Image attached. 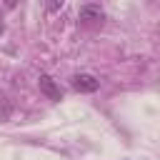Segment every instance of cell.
Here are the masks:
<instances>
[{
    "instance_id": "2",
    "label": "cell",
    "mask_w": 160,
    "mask_h": 160,
    "mask_svg": "<svg viewBox=\"0 0 160 160\" xmlns=\"http://www.w3.org/2000/svg\"><path fill=\"white\" fill-rule=\"evenodd\" d=\"M40 90H42L50 100H60V95H62L60 88L55 85V80H52L50 75H40Z\"/></svg>"
},
{
    "instance_id": "4",
    "label": "cell",
    "mask_w": 160,
    "mask_h": 160,
    "mask_svg": "<svg viewBox=\"0 0 160 160\" xmlns=\"http://www.w3.org/2000/svg\"><path fill=\"white\" fill-rule=\"evenodd\" d=\"M0 32H2V22H0Z\"/></svg>"
},
{
    "instance_id": "3",
    "label": "cell",
    "mask_w": 160,
    "mask_h": 160,
    "mask_svg": "<svg viewBox=\"0 0 160 160\" xmlns=\"http://www.w3.org/2000/svg\"><path fill=\"white\" fill-rule=\"evenodd\" d=\"M80 20L82 22H98V20H102L100 5H82L80 8Z\"/></svg>"
},
{
    "instance_id": "1",
    "label": "cell",
    "mask_w": 160,
    "mask_h": 160,
    "mask_svg": "<svg viewBox=\"0 0 160 160\" xmlns=\"http://www.w3.org/2000/svg\"><path fill=\"white\" fill-rule=\"evenodd\" d=\"M70 85H72L78 92H95V90L100 88V80H98L95 75H90V72H78V75H72Z\"/></svg>"
}]
</instances>
